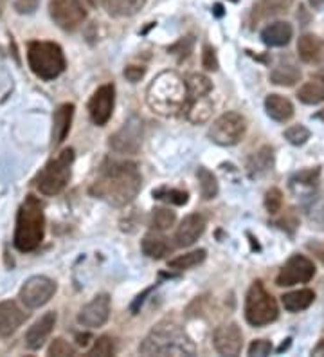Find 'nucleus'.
I'll return each mask as SVG.
<instances>
[{
    "mask_svg": "<svg viewBox=\"0 0 324 357\" xmlns=\"http://www.w3.org/2000/svg\"><path fill=\"white\" fill-rule=\"evenodd\" d=\"M141 188L143 177L135 162L107 159L101 165L98 178L92 183L91 195L116 208H123L135 201Z\"/></svg>",
    "mask_w": 324,
    "mask_h": 357,
    "instance_id": "obj_1",
    "label": "nucleus"
},
{
    "mask_svg": "<svg viewBox=\"0 0 324 357\" xmlns=\"http://www.w3.org/2000/svg\"><path fill=\"white\" fill-rule=\"evenodd\" d=\"M139 352L143 356H194L196 347L180 325L160 321L148 332Z\"/></svg>",
    "mask_w": 324,
    "mask_h": 357,
    "instance_id": "obj_2",
    "label": "nucleus"
},
{
    "mask_svg": "<svg viewBox=\"0 0 324 357\" xmlns=\"http://www.w3.org/2000/svg\"><path fill=\"white\" fill-rule=\"evenodd\" d=\"M187 87L186 79H182L177 73L164 70L160 73L146 91V103L153 112L160 116H173L186 107Z\"/></svg>",
    "mask_w": 324,
    "mask_h": 357,
    "instance_id": "obj_3",
    "label": "nucleus"
},
{
    "mask_svg": "<svg viewBox=\"0 0 324 357\" xmlns=\"http://www.w3.org/2000/svg\"><path fill=\"white\" fill-rule=\"evenodd\" d=\"M45 236V215L38 197L27 195L17 213L13 245L20 253H31L40 248Z\"/></svg>",
    "mask_w": 324,
    "mask_h": 357,
    "instance_id": "obj_4",
    "label": "nucleus"
},
{
    "mask_svg": "<svg viewBox=\"0 0 324 357\" xmlns=\"http://www.w3.org/2000/svg\"><path fill=\"white\" fill-rule=\"evenodd\" d=\"M27 66L43 82H52L67 69L63 49L54 42L35 40L27 44Z\"/></svg>",
    "mask_w": 324,
    "mask_h": 357,
    "instance_id": "obj_5",
    "label": "nucleus"
},
{
    "mask_svg": "<svg viewBox=\"0 0 324 357\" xmlns=\"http://www.w3.org/2000/svg\"><path fill=\"white\" fill-rule=\"evenodd\" d=\"M72 149L61 150L56 157H52L35 178V186L38 188V192L47 197H54L63 192L65 186L69 184L70 175H72Z\"/></svg>",
    "mask_w": 324,
    "mask_h": 357,
    "instance_id": "obj_6",
    "label": "nucleus"
},
{
    "mask_svg": "<svg viewBox=\"0 0 324 357\" xmlns=\"http://www.w3.org/2000/svg\"><path fill=\"white\" fill-rule=\"evenodd\" d=\"M279 316L276 298L267 292L261 282H254L245 298V319L252 327H265Z\"/></svg>",
    "mask_w": 324,
    "mask_h": 357,
    "instance_id": "obj_7",
    "label": "nucleus"
},
{
    "mask_svg": "<svg viewBox=\"0 0 324 357\" xmlns=\"http://www.w3.org/2000/svg\"><path fill=\"white\" fill-rule=\"evenodd\" d=\"M247 132V121L242 114L225 112L215 119L209 128V139L218 146H234L243 139Z\"/></svg>",
    "mask_w": 324,
    "mask_h": 357,
    "instance_id": "obj_8",
    "label": "nucleus"
},
{
    "mask_svg": "<svg viewBox=\"0 0 324 357\" xmlns=\"http://www.w3.org/2000/svg\"><path fill=\"white\" fill-rule=\"evenodd\" d=\"M56 291L58 285L54 280L49 278V276L36 275L24 282L20 292H18V298L27 309H40V307L47 305L49 301L54 298Z\"/></svg>",
    "mask_w": 324,
    "mask_h": 357,
    "instance_id": "obj_9",
    "label": "nucleus"
},
{
    "mask_svg": "<svg viewBox=\"0 0 324 357\" xmlns=\"http://www.w3.org/2000/svg\"><path fill=\"white\" fill-rule=\"evenodd\" d=\"M49 15L60 29L74 31L85 22L86 9L82 0H49Z\"/></svg>",
    "mask_w": 324,
    "mask_h": 357,
    "instance_id": "obj_10",
    "label": "nucleus"
},
{
    "mask_svg": "<svg viewBox=\"0 0 324 357\" xmlns=\"http://www.w3.org/2000/svg\"><path fill=\"white\" fill-rule=\"evenodd\" d=\"M316 276V266L314 261L308 260L302 255H294L286 260L283 269L279 271V275L276 278V285L279 287H292L298 283H308Z\"/></svg>",
    "mask_w": 324,
    "mask_h": 357,
    "instance_id": "obj_11",
    "label": "nucleus"
},
{
    "mask_svg": "<svg viewBox=\"0 0 324 357\" xmlns=\"http://www.w3.org/2000/svg\"><path fill=\"white\" fill-rule=\"evenodd\" d=\"M143 143V123L130 118L116 134L110 137V149L117 153H137Z\"/></svg>",
    "mask_w": 324,
    "mask_h": 357,
    "instance_id": "obj_12",
    "label": "nucleus"
},
{
    "mask_svg": "<svg viewBox=\"0 0 324 357\" xmlns=\"http://www.w3.org/2000/svg\"><path fill=\"white\" fill-rule=\"evenodd\" d=\"M114 103H116V89L112 83L101 85L88 101V114H91L92 123L98 127H105L112 118Z\"/></svg>",
    "mask_w": 324,
    "mask_h": 357,
    "instance_id": "obj_13",
    "label": "nucleus"
},
{
    "mask_svg": "<svg viewBox=\"0 0 324 357\" xmlns=\"http://www.w3.org/2000/svg\"><path fill=\"white\" fill-rule=\"evenodd\" d=\"M110 296L108 294H98L92 298L78 314V323L85 328H100L110 318Z\"/></svg>",
    "mask_w": 324,
    "mask_h": 357,
    "instance_id": "obj_14",
    "label": "nucleus"
},
{
    "mask_svg": "<svg viewBox=\"0 0 324 357\" xmlns=\"http://www.w3.org/2000/svg\"><path fill=\"white\" fill-rule=\"evenodd\" d=\"M213 343H215L216 352L220 354V356H238L243 349L242 328L238 327L236 323L222 325V327H218L215 331Z\"/></svg>",
    "mask_w": 324,
    "mask_h": 357,
    "instance_id": "obj_15",
    "label": "nucleus"
},
{
    "mask_svg": "<svg viewBox=\"0 0 324 357\" xmlns=\"http://www.w3.org/2000/svg\"><path fill=\"white\" fill-rule=\"evenodd\" d=\"M58 316L54 310L45 312L40 319H36L26 332V344L29 350H40L49 340V335L52 334L54 327H56Z\"/></svg>",
    "mask_w": 324,
    "mask_h": 357,
    "instance_id": "obj_16",
    "label": "nucleus"
},
{
    "mask_svg": "<svg viewBox=\"0 0 324 357\" xmlns=\"http://www.w3.org/2000/svg\"><path fill=\"white\" fill-rule=\"evenodd\" d=\"M27 319V314L20 309L17 301H0V340L13 335Z\"/></svg>",
    "mask_w": 324,
    "mask_h": 357,
    "instance_id": "obj_17",
    "label": "nucleus"
},
{
    "mask_svg": "<svg viewBox=\"0 0 324 357\" xmlns=\"http://www.w3.org/2000/svg\"><path fill=\"white\" fill-rule=\"evenodd\" d=\"M206 231V218L200 213L187 215L177 227L175 233V244L178 248H191V245L203 235Z\"/></svg>",
    "mask_w": 324,
    "mask_h": 357,
    "instance_id": "obj_18",
    "label": "nucleus"
},
{
    "mask_svg": "<svg viewBox=\"0 0 324 357\" xmlns=\"http://www.w3.org/2000/svg\"><path fill=\"white\" fill-rule=\"evenodd\" d=\"M74 118V105L63 103L60 105L54 114H52V130H51V146L56 149L65 141V137L69 135L70 125H72Z\"/></svg>",
    "mask_w": 324,
    "mask_h": 357,
    "instance_id": "obj_19",
    "label": "nucleus"
},
{
    "mask_svg": "<svg viewBox=\"0 0 324 357\" xmlns=\"http://www.w3.org/2000/svg\"><path fill=\"white\" fill-rule=\"evenodd\" d=\"M294 36V27L292 24L277 20V22L268 24L263 31H261V40L268 47H285Z\"/></svg>",
    "mask_w": 324,
    "mask_h": 357,
    "instance_id": "obj_20",
    "label": "nucleus"
},
{
    "mask_svg": "<svg viewBox=\"0 0 324 357\" xmlns=\"http://www.w3.org/2000/svg\"><path fill=\"white\" fill-rule=\"evenodd\" d=\"M265 110H267L268 118H272L274 121L285 123L288 119L294 118V105L288 98L279 96V94H270L265 100Z\"/></svg>",
    "mask_w": 324,
    "mask_h": 357,
    "instance_id": "obj_21",
    "label": "nucleus"
},
{
    "mask_svg": "<svg viewBox=\"0 0 324 357\" xmlns=\"http://www.w3.org/2000/svg\"><path fill=\"white\" fill-rule=\"evenodd\" d=\"M141 248H143V253L146 257L153 258V260H160L164 258L166 255L171 253V244L168 242V238L162 235H159V231L155 233H148L146 236L141 242Z\"/></svg>",
    "mask_w": 324,
    "mask_h": 357,
    "instance_id": "obj_22",
    "label": "nucleus"
},
{
    "mask_svg": "<svg viewBox=\"0 0 324 357\" xmlns=\"http://www.w3.org/2000/svg\"><path fill=\"white\" fill-rule=\"evenodd\" d=\"M316 300V292L311 289H299V291L286 292L281 296V303L288 312H301V310L308 309Z\"/></svg>",
    "mask_w": 324,
    "mask_h": 357,
    "instance_id": "obj_23",
    "label": "nucleus"
},
{
    "mask_svg": "<svg viewBox=\"0 0 324 357\" xmlns=\"http://www.w3.org/2000/svg\"><path fill=\"white\" fill-rule=\"evenodd\" d=\"M103 8L112 17H134L144 8L146 0H101Z\"/></svg>",
    "mask_w": 324,
    "mask_h": 357,
    "instance_id": "obj_24",
    "label": "nucleus"
},
{
    "mask_svg": "<svg viewBox=\"0 0 324 357\" xmlns=\"http://www.w3.org/2000/svg\"><path fill=\"white\" fill-rule=\"evenodd\" d=\"M299 58L307 63L317 61L323 52V40L316 35H302L298 40Z\"/></svg>",
    "mask_w": 324,
    "mask_h": 357,
    "instance_id": "obj_25",
    "label": "nucleus"
},
{
    "mask_svg": "<svg viewBox=\"0 0 324 357\" xmlns=\"http://www.w3.org/2000/svg\"><path fill=\"white\" fill-rule=\"evenodd\" d=\"M272 149H270V146H263V149L258 150V152L249 159V162H247V170H249V175H251V177H259V175L267 174V172L272 168Z\"/></svg>",
    "mask_w": 324,
    "mask_h": 357,
    "instance_id": "obj_26",
    "label": "nucleus"
},
{
    "mask_svg": "<svg viewBox=\"0 0 324 357\" xmlns=\"http://www.w3.org/2000/svg\"><path fill=\"white\" fill-rule=\"evenodd\" d=\"M294 0H259L258 4L254 6V11H252V17L256 20L259 18H268L276 17V15L286 13L292 6Z\"/></svg>",
    "mask_w": 324,
    "mask_h": 357,
    "instance_id": "obj_27",
    "label": "nucleus"
},
{
    "mask_svg": "<svg viewBox=\"0 0 324 357\" xmlns=\"http://www.w3.org/2000/svg\"><path fill=\"white\" fill-rule=\"evenodd\" d=\"M301 79V69L294 63H279L270 73V82L281 87H292Z\"/></svg>",
    "mask_w": 324,
    "mask_h": 357,
    "instance_id": "obj_28",
    "label": "nucleus"
},
{
    "mask_svg": "<svg viewBox=\"0 0 324 357\" xmlns=\"http://www.w3.org/2000/svg\"><path fill=\"white\" fill-rule=\"evenodd\" d=\"M187 87V101L208 98L209 92L213 91V83L203 75H191L186 78Z\"/></svg>",
    "mask_w": 324,
    "mask_h": 357,
    "instance_id": "obj_29",
    "label": "nucleus"
},
{
    "mask_svg": "<svg viewBox=\"0 0 324 357\" xmlns=\"http://www.w3.org/2000/svg\"><path fill=\"white\" fill-rule=\"evenodd\" d=\"M206 257H208L206 249H196V251H191V253L171 258V260L168 261V267L173 271H187L191 269V267L200 266V264L206 260Z\"/></svg>",
    "mask_w": 324,
    "mask_h": 357,
    "instance_id": "obj_30",
    "label": "nucleus"
},
{
    "mask_svg": "<svg viewBox=\"0 0 324 357\" xmlns=\"http://www.w3.org/2000/svg\"><path fill=\"white\" fill-rule=\"evenodd\" d=\"M196 177H199L200 183V195H202L203 201H211L218 195V181L213 175V172H209L208 168H203L200 166L199 170H196Z\"/></svg>",
    "mask_w": 324,
    "mask_h": 357,
    "instance_id": "obj_31",
    "label": "nucleus"
},
{
    "mask_svg": "<svg viewBox=\"0 0 324 357\" xmlns=\"http://www.w3.org/2000/svg\"><path fill=\"white\" fill-rule=\"evenodd\" d=\"M298 98L304 105H319L324 101V87L317 82H308L299 89Z\"/></svg>",
    "mask_w": 324,
    "mask_h": 357,
    "instance_id": "obj_32",
    "label": "nucleus"
},
{
    "mask_svg": "<svg viewBox=\"0 0 324 357\" xmlns=\"http://www.w3.org/2000/svg\"><path fill=\"white\" fill-rule=\"evenodd\" d=\"M175 220H177L175 211H171L169 208H155L151 211L150 226L155 231H166L175 224Z\"/></svg>",
    "mask_w": 324,
    "mask_h": 357,
    "instance_id": "obj_33",
    "label": "nucleus"
},
{
    "mask_svg": "<svg viewBox=\"0 0 324 357\" xmlns=\"http://www.w3.org/2000/svg\"><path fill=\"white\" fill-rule=\"evenodd\" d=\"M153 197L159 199V201L169 202V204L175 206H184L190 201L187 192H184V190H175V188H171V190H169V188H160V190H155V192H153Z\"/></svg>",
    "mask_w": 324,
    "mask_h": 357,
    "instance_id": "obj_34",
    "label": "nucleus"
},
{
    "mask_svg": "<svg viewBox=\"0 0 324 357\" xmlns=\"http://www.w3.org/2000/svg\"><path fill=\"white\" fill-rule=\"evenodd\" d=\"M116 354V344H114L112 337H108V335H101L98 337L88 354L86 356H101V357H107V356H114Z\"/></svg>",
    "mask_w": 324,
    "mask_h": 357,
    "instance_id": "obj_35",
    "label": "nucleus"
},
{
    "mask_svg": "<svg viewBox=\"0 0 324 357\" xmlns=\"http://www.w3.org/2000/svg\"><path fill=\"white\" fill-rule=\"evenodd\" d=\"M285 139L294 146H301L310 139V130L304 125H292L285 130Z\"/></svg>",
    "mask_w": 324,
    "mask_h": 357,
    "instance_id": "obj_36",
    "label": "nucleus"
},
{
    "mask_svg": "<svg viewBox=\"0 0 324 357\" xmlns=\"http://www.w3.org/2000/svg\"><path fill=\"white\" fill-rule=\"evenodd\" d=\"M47 356H56V357H63V356H76V349H74L72 344H69L61 337H56V340H52L51 347L47 350Z\"/></svg>",
    "mask_w": 324,
    "mask_h": 357,
    "instance_id": "obj_37",
    "label": "nucleus"
},
{
    "mask_svg": "<svg viewBox=\"0 0 324 357\" xmlns=\"http://www.w3.org/2000/svg\"><path fill=\"white\" fill-rule=\"evenodd\" d=\"M283 206V193L277 188H270L267 193H265V208H267L268 213H277Z\"/></svg>",
    "mask_w": 324,
    "mask_h": 357,
    "instance_id": "obj_38",
    "label": "nucleus"
},
{
    "mask_svg": "<svg viewBox=\"0 0 324 357\" xmlns=\"http://www.w3.org/2000/svg\"><path fill=\"white\" fill-rule=\"evenodd\" d=\"M11 6L18 15H33L38 9L40 0H11Z\"/></svg>",
    "mask_w": 324,
    "mask_h": 357,
    "instance_id": "obj_39",
    "label": "nucleus"
},
{
    "mask_svg": "<svg viewBox=\"0 0 324 357\" xmlns=\"http://www.w3.org/2000/svg\"><path fill=\"white\" fill-rule=\"evenodd\" d=\"M202 66L203 69L208 70H218V58H216V51L211 47V45H206L202 51Z\"/></svg>",
    "mask_w": 324,
    "mask_h": 357,
    "instance_id": "obj_40",
    "label": "nucleus"
},
{
    "mask_svg": "<svg viewBox=\"0 0 324 357\" xmlns=\"http://www.w3.org/2000/svg\"><path fill=\"white\" fill-rule=\"evenodd\" d=\"M270 352H272V343L267 340H258L249 347V356L252 357L256 356L263 357V356H268Z\"/></svg>",
    "mask_w": 324,
    "mask_h": 357,
    "instance_id": "obj_41",
    "label": "nucleus"
},
{
    "mask_svg": "<svg viewBox=\"0 0 324 357\" xmlns=\"http://www.w3.org/2000/svg\"><path fill=\"white\" fill-rule=\"evenodd\" d=\"M193 36H186V38H182L180 42H178V44H175L173 45V47H169V51L171 52H182V54H184V56H187V54H190V51H191V47H193Z\"/></svg>",
    "mask_w": 324,
    "mask_h": 357,
    "instance_id": "obj_42",
    "label": "nucleus"
},
{
    "mask_svg": "<svg viewBox=\"0 0 324 357\" xmlns=\"http://www.w3.org/2000/svg\"><path fill=\"white\" fill-rule=\"evenodd\" d=\"M144 73H146V69H144V67H137V66H130L125 69L126 79L132 83H137L139 79L143 78Z\"/></svg>",
    "mask_w": 324,
    "mask_h": 357,
    "instance_id": "obj_43",
    "label": "nucleus"
},
{
    "mask_svg": "<svg viewBox=\"0 0 324 357\" xmlns=\"http://www.w3.org/2000/svg\"><path fill=\"white\" fill-rule=\"evenodd\" d=\"M308 4H310L314 9H317V11H319V9L324 8V0H308Z\"/></svg>",
    "mask_w": 324,
    "mask_h": 357,
    "instance_id": "obj_44",
    "label": "nucleus"
},
{
    "mask_svg": "<svg viewBox=\"0 0 324 357\" xmlns=\"http://www.w3.org/2000/svg\"><path fill=\"white\" fill-rule=\"evenodd\" d=\"M311 354H314V356H324V340L321 341L319 344H317V347H316V349H314V352H311Z\"/></svg>",
    "mask_w": 324,
    "mask_h": 357,
    "instance_id": "obj_45",
    "label": "nucleus"
},
{
    "mask_svg": "<svg viewBox=\"0 0 324 357\" xmlns=\"http://www.w3.org/2000/svg\"><path fill=\"white\" fill-rule=\"evenodd\" d=\"M76 340H78V344H82V347H85V344L86 343H88V341H86V340H91V335H88V334H79L78 335V337H76Z\"/></svg>",
    "mask_w": 324,
    "mask_h": 357,
    "instance_id": "obj_46",
    "label": "nucleus"
},
{
    "mask_svg": "<svg viewBox=\"0 0 324 357\" xmlns=\"http://www.w3.org/2000/svg\"><path fill=\"white\" fill-rule=\"evenodd\" d=\"M316 118H317V119H321V121H323V123H324V109H323V110H321V112H319V114H317Z\"/></svg>",
    "mask_w": 324,
    "mask_h": 357,
    "instance_id": "obj_47",
    "label": "nucleus"
},
{
    "mask_svg": "<svg viewBox=\"0 0 324 357\" xmlns=\"http://www.w3.org/2000/svg\"><path fill=\"white\" fill-rule=\"evenodd\" d=\"M0 17H2V6H0Z\"/></svg>",
    "mask_w": 324,
    "mask_h": 357,
    "instance_id": "obj_48",
    "label": "nucleus"
}]
</instances>
